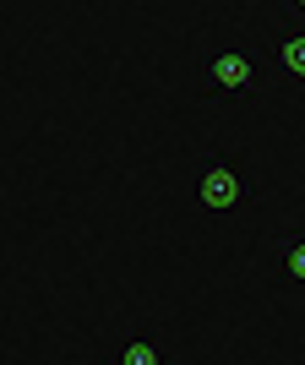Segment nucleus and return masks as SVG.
<instances>
[{
	"instance_id": "20e7f679",
	"label": "nucleus",
	"mask_w": 305,
	"mask_h": 365,
	"mask_svg": "<svg viewBox=\"0 0 305 365\" xmlns=\"http://www.w3.org/2000/svg\"><path fill=\"white\" fill-rule=\"evenodd\" d=\"M278 66L289 76H305V33H289V38L278 44Z\"/></svg>"
},
{
	"instance_id": "7ed1b4c3",
	"label": "nucleus",
	"mask_w": 305,
	"mask_h": 365,
	"mask_svg": "<svg viewBox=\"0 0 305 365\" xmlns=\"http://www.w3.org/2000/svg\"><path fill=\"white\" fill-rule=\"evenodd\" d=\"M278 262H284V278L305 284V229H289V235H284V251H278Z\"/></svg>"
},
{
	"instance_id": "f03ea898",
	"label": "nucleus",
	"mask_w": 305,
	"mask_h": 365,
	"mask_svg": "<svg viewBox=\"0 0 305 365\" xmlns=\"http://www.w3.org/2000/svg\"><path fill=\"white\" fill-rule=\"evenodd\" d=\"M207 82H213V93H251L257 88V55L251 49H224L207 66Z\"/></svg>"
},
{
	"instance_id": "423d86ee",
	"label": "nucleus",
	"mask_w": 305,
	"mask_h": 365,
	"mask_svg": "<svg viewBox=\"0 0 305 365\" xmlns=\"http://www.w3.org/2000/svg\"><path fill=\"white\" fill-rule=\"evenodd\" d=\"M294 16H305V0H294Z\"/></svg>"
},
{
	"instance_id": "39448f33",
	"label": "nucleus",
	"mask_w": 305,
	"mask_h": 365,
	"mask_svg": "<svg viewBox=\"0 0 305 365\" xmlns=\"http://www.w3.org/2000/svg\"><path fill=\"white\" fill-rule=\"evenodd\" d=\"M120 365H164V354H158L152 338H131V344L120 349Z\"/></svg>"
},
{
	"instance_id": "f257e3e1",
	"label": "nucleus",
	"mask_w": 305,
	"mask_h": 365,
	"mask_svg": "<svg viewBox=\"0 0 305 365\" xmlns=\"http://www.w3.org/2000/svg\"><path fill=\"white\" fill-rule=\"evenodd\" d=\"M197 197H202V207H213V213L245 207V197H251V175H245V164H234V158H213V164L202 169V180H197Z\"/></svg>"
}]
</instances>
